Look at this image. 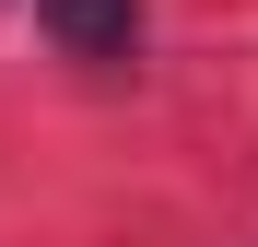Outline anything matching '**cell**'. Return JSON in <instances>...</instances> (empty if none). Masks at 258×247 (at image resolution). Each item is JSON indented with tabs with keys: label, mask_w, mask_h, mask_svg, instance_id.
<instances>
[{
	"label": "cell",
	"mask_w": 258,
	"mask_h": 247,
	"mask_svg": "<svg viewBox=\"0 0 258 247\" xmlns=\"http://www.w3.org/2000/svg\"><path fill=\"white\" fill-rule=\"evenodd\" d=\"M47 35H59L71 59H129L141 12H129V0H47Z\"/></svg>",
	"instance_id": "obj_1"
}]
</instances>
